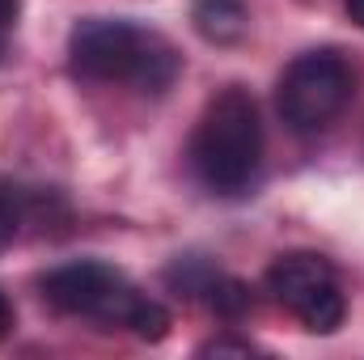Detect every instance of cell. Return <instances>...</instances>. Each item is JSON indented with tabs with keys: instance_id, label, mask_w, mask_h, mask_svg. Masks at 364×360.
Wrapping results in <instances>:
<instances>
[{
	"instance_id": "cell-1",
	"label": "cell",
	"mask_w": 364,
	"mask_h": 360,
	"mask_svg": "<svg viewBox=\"0 0 364 360\" xmlns=\"http://www.w3.org/2000/svg\"><path fill=\"white\" fill-rule=\"evenodd\" d=\"M186 157L203 191L220 199L250 195L263 174V119L255 93L242 85H225L216 97H208L191 132Z\"/></svg>"
},
{
	"instance_id": "cell-2",
	"label": "cell",
	"mask_w": 364,
	"mask_h": 360,
	"mask_svg": "<svg viewBox=\"0 0 364 360\" xmlns=\"http://www.w3.org/2000/svg\"><path fill=\"white\" fill-rule=\"evenodd\" d=\"M68 64L85 81L132 85L140 93H166L182 73L178 47L127 17H85L68 34Z\"/></svg>"
},
{
	"instance_id": "cell-3",
	"label": "cell",
	"mask_w": 364,
	"mask_h": 360,
	"mask_svg": "<svg viewBox=\"0 0 364 360\" xmlns=\"http://www.w3.org/2000/svg\"><path fill=\"white\" fill-rule=\"evenodd\" d=\"M38 292L51 309L68 318H90L97 327H123L136 339L161 344L170 335V309L144 297L127 275L97 259L60 263L38 280Z\"/></svg>"
},
{
	"instance_id": "cell-4",
	"label": "cell",
	"mask_w": 364,
	"mask_h": 360,
	"mask_svg": "<svg viewBox=\"0 0 364 360\" xmlns=\"http://www.w3.org/2000/svg\"><path fill=\"white\" fill-rule=\"evenodd\" d=\"M356 97V73L339 51H305L296 55L275 85L279 119L296 136L326 132Z\"/></svg>"
},
{
	"instance_id": "cell-5",
	"label": "cell",
	"mask_w": 364,
	"mask_h": 360,
	"mask_svg": "<svg viewBox=\"0 0 364 360\" xmlns=\"http://www.w3.org/2000/svg\"><path fill=\"white\" fill-rule=\"evenodd\" d=\"M267 292L314 335H335L348 318V297L339 288V275L314 250L279 255L267 268Z\"/></svg>"
},
{
	"instance_id": "cell-6",
	"label": "cell",
	"mask_w": 364,
	"mask_h": 360,
	"mask_svg": "<svg viewBox=\"0 0 364 360\" xmlns=\"http://www.w3.org/2000/svg\"><path fill=\"white\" fill-rule=\"evenodd\" d=\"M191 21H195V30H199L203 43L233 47L250 30V9L242 0H195L191 4Z\"/></svg>"
},
{
	"instance_id": "cell-7",
	"label": "cell",
	"mask_w": 364,
	"mask_h": 360,
	"mask_svg": "<svg viewBox=\"0 0 364 360\" xmlns=\"http://www.w3.org/2000/svg\"><path fill=\"white\" fill-rule=\"evenodd\" d=\"M203 301H208V309H212L216 318H225V322H237V318H246V314L255 309L250 288H246L242 280H233V275H220V271H216V280L208 284Z\"/></svg>"
},
{
	"instance_id": "cell-8",
	"label": "cell",
	"mask_w": 364,
	"mask_h": 360,
	"mask_svg": "<svg viewBox=\"0 0 364 360\" xmlns=\"http://www.w3.org/2000/svg\"><path fill=\"white\" fill-rule=\"evenodd\" d=\"M17 225H21V216H17V199H13V191H4V186H0V255L13 246Z\"/></svg>"
},
{
	"instance_id": "cell-9",
	"label": "cell",
	"mask_w": 364,
	"mask_h": 360,
	"mask_svg": "<svg viewBox=\"0 0 364 360\" xmlns=\"http://www.w3.org/2000/svg\"><path fill=\"white\" fill-rule=\"evenodd\" d=\"M203 356H250V352H259L250 339H229V335H220V339H212V344H203L199 348Z\"/></svg>"
},
{
	"instance_id": "cell-10",
	"label": "cell",
	"mask_w": 364,
	"mask_h": 360,
	"mask_svg": "<svg viewBox=\"0 0 364 360\" xmlns=\"http://www.w3.org/2000/svg\"><path fill=\"white\" fill-rule=\"evenodd\" d=\"M17 327V314H13V301L0 292V339H9V331Z\"/></svg>"
},
{
	"instance_id": "cell-11",
	"label": "cell",
	"mask_w": 364,
	"mask_h": 360,
	"mask_svg": "<svg viewBox=\"0 0 364 360\" xmlns=\"http://www.w3.org/2000/svg\"><path fill=\"white\" fill-rule=\"evenodd\" d=\"M17 9H21L17 0H0V38L13 30V21H17Z\"/></svg>"
},
{
	"instance_id": "cell-12",
	"label": "cell",
	"mask_w": 364,
	"mask_h": 360,
	"mask_svg": "<svg viewBox=\"0 0 364 360\" xmlns=\"http://www.w3.org/2000/svg\"><path fill=\"white\" fill-rule=\"evenodd\" d=\"M348 17H352V21L364 30V0H348Z\"/></svg>"
}]
</instances>
